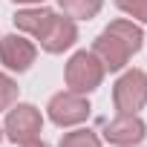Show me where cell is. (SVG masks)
I'll list each match as a JSON object with an SVG mask.
<instances>
[{"label":"cell","mask_w":147,"mask_h":147,"mask_svg":"<svg viewBox=\"0 0 147 147\" xmlns=\"http://www.w3.org/2000/svg\"><path fill=\"white\" fill-rule=\"evenodd\" d=\"M141 43L144 32L138 29V23H133L130 18H118L92 40V55L104 63L107 72H121L130 63V58L141 49Z\"/></svg>","instance_id":"obj_1"},{"label":"cell","mask_w":147,"mask_h":147,"mask_svg":"<svg viewBox=\"0 0 147 147\" xmlns=\"http://www.w3.org/2000/svg\"><path fill=\"white\" fill-rule=\"evenodd\" d=\"M104 75H107V69H104V63L92 55V49H81V52H75V55L66 61V66H63L66 90L81 92V95L95 92V90L101 87Z\"/></svg>","instance_id":"obj_2"},{"label":"cell","mask_w":147,"mask_h":147,"mask_svg":"<svg viewBox=\"0 0 147 147\" xmlns=\"http://www.w3.org/2000/svg\"><path fill=\"white\" fill-rule=\"evenodd\" d=\"M43 133V115L35 104H26V101H15L9 110H6V121H3V136L12 141V144H26V141H35L40 138Z\"/></svg>","instance_id":"obj_3"},{"label":"cell","mask_w":147,"mask_h":147,"mask_svg":"<svg viewBox=\"0 0 147 147\" xmlns=\"http://www.w3.org/2000/svg\"><path fill=\"white\" fill-rule=\"evenodd\" d=\"M147 104V72L144 69H127L113 84V107L124 115L141 113Z\"/></svg>","instance_id":"obj_4"},{"label":"cell","mask_w":147,"mask_h":147,"mask_svg":"<svg viewBox=\"0 0 147 147\" xmlns=\"http://www.w3.org/2000/svg\"><path fill=\"white\" fill-rule=\"evenodd\" d=\"M90 113H92V107H90L87 95L72 92V90L55 92L46 104V115L55 127H78L90 118Z\"/></svg>","instance_id":"obj_5"},{"label":"cell","mask_w":147,"mask_h":147,"mask_svg":"<svg viewBox=\"0 0 147 147\" xmlns=\"http://www.w3.org/2000/svg\"><path fill=\"white\" fill-rule=\"evenodd\" d=\"M38 58V46L23 35V32H12V35H3L0 38V63H3L9 72H26L32 69Z\"/></svg>","instance_id":"obj_6"},{"label":"cell","mask_w":147,"mask_h":147,"mask_svg":"<svg viewBox=\"0 0 147 147\" xmlns=\"http://www.w3.org/2000/svg\"><path fill=\"white\" fill-rule=\"evenodd\" d=\"M35 40L40 43L43 52H49V55H61V52H66V49L75 46V40H78V26H75V20H72V18L52 12L46 29H43Z\"/></svg>","instance_id":"obj_7"},{"label":"cell","mask_w":147,"mask_h":147,"mask_svg":"<svg viewBox=\"0 0 147 147\" xmlns=\"http://www.w3.org/2000/svg\"><path fill=\"white\" fill-rule=\"evenodd\" d=\"M101 133H104L107 144H113V147H138L144 141V136H147V124L141 121L138 113H133V115L118 113L113 121L104 124Z\"/></svg>","instance_id":"obj_8"},{"label":"cell","mask_w":147,"mask_h":147,"mask_svg":"<svg viewBox=\"0 0 147 147\" xmlns=\"http://www.w3.org/2000/svg\"><path fill=\"white\" fill-rule=\"evenodd\" d=\"M49 18H52V9H46V6H29V9H20V12H15L12 23H15V29H18V32L38 38V35L46 29Z\"/></svg>","instance_id":"obj_9"},{"label":"cell","mask_w":147,"mask_h":147,"mask_svg":"<svg viewBox=\"0 0 147 147\" xmlns=\"http://www.w3.org/2000/svg\"><path fill=\"white\" fill-rule=\"evenodd\" d=\"M58 9L72 20H92L104 9V0H58Z\"/></svg>","instance_id":"obj_10"},{"label":"cell","mask_w":147,"mask_h":147,"mask_svg":"<svg viewBox=\"0 0 147 147\" xmlns=\"http://www.w3.org/2000/svg\"><path fill=\"white\" fill-rule=\"evenodd\" d=\"M58 147H101V138H98L95 130H90V127H78V130L63 133Z\"/></svg>","instance_id":"obj_11"},{"label":"cell","mask_w":147,"mask_h":147,"mask_svg":"<svg viewBox=\"0 0 147 147\" xmlns=\"http://www.w3.org/2000/svg\"><path fill=\"white\" fill-rule=\"evenodd\" d=\"M18 92H20L18 81H15L12 75H6V72H0V113H6V110L18 101Z\"/></svg>","instance_id":"obj_12"},{"label":"cell","mask_w":147,"mask_h":147,"mask_svg":"<svg viewBox=\"0 0 147 147\" xmlns=\"http://www.w3.org/2000/svg\"><path fill=\"white\" fill-rule=\"evenodd\" d=\"M113 3L133 20L138 23H147V0H113Z\"/></svg>","instance_id":"obj_13"},{"label":"cell","mask_w":147,"mask_h":147,"mask_svg":"<svg viewBox=\"0 0 147 147\" xmlns=\"http://www.w3.org/2000/svg\"><path fill=\"white\" fill-rule=\"evenodd\" d=\"M12 3H20V6H40L43 0H12Z\"/></svg>","instance_id":"obj_14"},{"label":"cell","mask_w":147,"mask_h":147,"mask_svg":"<svg viewBox=\"0 0 147 147\" xmlns=\"http://www.w3.org/2000/svg\"><path fill=\"white\" fill-rule=\"evenodd\" d=\"M23 147H52V144H46V141H40V138H35V141H26Z\"/></svg>","instance_id":"obj_15"},{"label":"cell","mask_w":147,"mask_h":147,"mask_svg":"<svg viewBox=\"0 0 147 147\" xmlns=\"http://www.w3.org/2000/svg\"><path fill=\"white\" fill-rule=\"evenodd\" d=\"M0 138H3V127H0Z\"/></svg>","instance_id":"obj_16"}]
</instances>
